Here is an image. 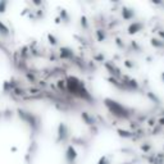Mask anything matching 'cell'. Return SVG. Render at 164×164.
I'll return each instance as SVG.
<instances>
[{"label":"cell","instance_id":"1","mask_svg":"<svg viewBox=\"0 0 164 164\" xmlns=\"http://www.w3.org/2000/svg\"><path fill=\"white\" fill-rule=\"evenodd\" d=\"M65 85H67V91L69 94L80 97L82 100H87V101L92 100V96H91L90 91L87 90L86 85L80 78L74 77V76H69V77L65 80Z\"/></svg>","mask_w":164,"mask_h":164},{"label":"cell","instance_id":"2","mask_svg":"<svg viewBox=\"0 0 164 164\" xmlns=\"http://www.w3.org/2000/svg\"><path fill=\"white\" fill-rule=\"evenodd\" d=\"M104 105L109 110V113L113 114L115 118L119 119H129L132 117V110L129 108H127L126 105H123L122 103H119L114 99L110 97H105L104 99Z\"/></svg>","mask_w":164,"mask_h":164},{"label":"cell","instance_id":"3","mask_svg":"<svg viewBox=\"0 0 164 164\" xmlns=\"http://www.w3.org/2000/svg\"><path fill=\"white\" fill-rule=\"evenodd\" d=\"M18 114H19V117L23 119L26 123H28L34 129L39 128L40 123H39V117H37V115L32 114V113H30V112H26V110H23V109H19V110H18Z\"/></svg>","mask_w":164,"mask_h":164},{"label":"cell","instance_id":"4","mask_svg":"<svg viewBox=\"0 0 164 164\" xmlns=\"http://www.w3.org/2000/svg\"><path fill=\"white\" fill-rule=\"evenodd\" d=\"M144 28H145V23L143 21H132L127 27V34L134 36V35L138 34V32L144 31Z\"/></svg>","mask_w":164,"mask_h":164},{"label":"cell","instance_id":"5","mask_svg":"<svg viewBox=\"0 0 164 164\" xmlns=\"http://www.w3.org/2000/svg\"><path fill=\"white\" fill-rule=\"evenodd\" d=\"M57 136H58V138H57L58 143H60V141L63 143V141L68 140V137H69V128L64 122L59 123L58 129H57Z\"/></svg>","mask_w":164,"mask_h":164},{"label":"cell","instance_id":"6","mask_svg":"<svg viewBox=\"0 0 164 164\" xmlns=\"http://www.w3.org/2000/svg\"><path fill=\"white\" fill-rule=\"evenodd\" d=\"M65 160H67L68 164H73L76 162V159H77L78 157V152L77 150H76V148L73 145H68L67 149H65Z\"/></svg>","mask_w":164,"mask_h":164},{"label":"cell","instance_id":"7","mask_svg":"<svg viewBox=\"0 0 164 164\" xmlns=\"http://www.w3.org/2000/svg\"><path fill=\"white\" fill-rule=\"evenodd\" d=\"M122 82H123V86H124L126 90L136 91V90L140 89V85H138L137 80H135V78H131V77H127V76H123Z\"/></svg>","mask_w":164,"mask_h":164},{"label":"cell","instance_id":"8","mask_svg":"<svg viewBox=\"0 0 164 164\" xmlns=\"http://www.w3.org/2000/svg\"><path fill=\"white\" fill-rule=\"evenodd\" d=\"M104 65H105V68L109 71V73L112 74V77L118 78V80L122 77V73H121V71H119V68H117L112 62H104Z\"/></svg>","mask_w":164,"mask_h":164},{"label":"cell","instance_id":"9","mask_svg":"<svg viewBox=\"0 0 164 164\" xmlns=\"http://www.w3.org/2000/svg\"><path fill=\"white\" fill-rule=\"evenodd\" d=\"M74 57V51L68 46H62L59 49V58L63 60H71Z\"/></svg>","mask_w":164,"mask_h":164},{"label":"cell","instance_id":"10","mask_svg":"<svg viewBox=\"0 0 164 164\" xmlns=\"http://www.w3.org/2000/svg\"><path fill=\"white\" fill-rule=\"evenodd\" d=\"M121 16L124 21H132L136 17V12H135V9L131 7H123L121 10Z\"/></svg>","mask_w":164,"mask_h":164},{"label":"cell","instance_id":"11","mask_svg":"<svg viewBox=\"0 0 164 164\" xmlns=\"http://www.w3.org/2000/svg\"><path fill=\"white\" fill-rule=\"evenodd\" d=\"M150 45L154 49H159V50H164V41L159 37H151L150 39Z\"/></svg>","mask_w":164,"mask_h":164},{"label":"cell","instance_id":"12","mask_svg":"<svg viewBox=\"0 0 164 164\" xmlns=\"http://www.w3.org/2000/svg\"><path fill=\"white\" fill-rule=\"evenodd\" d=\"M117 134L121 137H123V138H132L135 136L134 131H127V129H121V128L117 129Z\"/></svg>","mask_w":164,"mask_h":164},{"label":"cell","instance_id":"13","mask_svg":"<svg viewBox=\"0 0 164 164\" xmlns=\"http://www.w3.org/2000/svg\"><path fill=\"white\" fill-rule=\"evenodd\" d=\"M95 35H96V40L99 41V42H103V41L106 40V32L103 28H97L95 31Z\"/></svg>","mask_w":164,"mask_h":164},{"label":"cell","instance_id":"14","mask_svg":"<svg viewBox=\"0 0 164 164\" xmlns=\"http://www.w3.org/2000/svg\"><path fill=\"white\" fill-rule=\"evenodd\" d=\"M81 118H82V121H83L86 124H94V123H95L92 115L89 114L87 112H82V113H81Z\"/></svg>","mask_w":164,"mask_h":164},{"label":"cell","instance_id":"15","mask_svg":"<svg viewBox=\"0 0 164 164\" xmlns=\"http://www.w3.org/2000/svg\"><path fill=\"white\" fill-rule=\"evenodd\" d=\"M146 96L149 97V100H151L154 104H162L160 99L157 96V94H155V92H152V91H148V92H146Z\"/></svg>","mask_w":164,"mask_h":164},{"label":"cell","instance_id":"16","mask_svg":"<svg viewBox=\"0 0 164 164\" xmlns=\"http://www.w3.org/2000/svg\"><path fill=\"white\" fill-rule=\"evenodd\" d=\"M0 35H2V36H5V37H8V36L10 35V31H9L8 26L4 25L2 21H0Z\"/></svg>","mask_w":164,"mask_h":164},{"label":"cell","instance_id":"17","mask_svg":"<svg viewBox=\"0 0 164 164\" xmlns=\"http://www.w3.org/2000/svg\"><path fill=\"white\" fill-rule=\"evenodd\" d=\"M59 16H60L59 18H60L62 22H69V16H68V13H67V10H65V9H62L60 10Z\"/></svg>","mask_w":164,"mask_h":164},{"label":"cell","instance_id":"18","mask_svg":"<svg viewBox=\"0 0 164 164\" xmlns=\"http://www.w3.org/2000/svg\"><path fill=\"white\" fill-rule=\"evenodd\" d=\"M48 40H49V44H50V45H53V46H57L58 44H59V40L54 35H51V34L48 35Z\"/></svg>","mask_w":164,"mask_h":164},{"label":"cell","instance_id":"19","mask_svg":"<svg viewBox=\"0 0 164 164\" xmlns=\"http://www.w3.org/2000/svg\"><path fill=\"white\" fill-rule=\"evenodd\" d=\"M140 149L143 150L144 152H149V151H151L152 150V145L150 144V143H145V144H143L140 146Z\"/></svg>","mask_w":164,"mask_h":164},{"label":"cell","instance_id":"20","mask_svg":"<svg viewBox=\"0 0 164 164\" xmlns=\"http://www.w3.org/2000/svg\"><path fill=\"white\" fill-rule=\"evenodd\" d=\"M124 65L128 68V69H134V68H136V63L134 62V60H131V59H126L124 60Z\"/></svg>","mask_w":164,"mask_h":164},{"label":"cell","instance_id":"21","mask_svg":"<svg viewBox=\"0 0 164 164\" xmlns=\"http://www.w3.org/2000/svg\"><path fill=\"white\" fill-rule=\"evenodd\" d=\"M80 21H81V26H82V28H85V30L89 28V21H87V18H86L85 16H82Z\"/></svg>","mask_w":164,"mask_h":164},{"label":"cell","instance_id":"22","mask_svg":"<svg viewBox=\"0 0 164 164\" xmlns=\"http://www.w3.org/2000/svg\"><path fill=\"white\" fill-rule=\"evenodd\" d=\"M131 46H132V48L135 49V51H136V53H141V51H143V48H141L136 41H131Z\"/></svg>","mask_w":164,"mask_h":164},{"label":"cell","instance_id":"23","mask_svg":"<svg viewBox=\"0 0 164 164\" xmlns=\"http://www.w3.org/2000/svg\"><path fill=\"white\" fill-rule=\"evenodd\" d=\"M96 164H110V160H109V158H108L106 155H103Z\"/></svg>","mask_w":164,"mask_h":164},{"label":"cell","instance_id":"24","mask_svg":"<svg viewBox=\"0 0 164 164\" xmlns=\"http://www.w3.org/2000/svg\"><path fill=\"white\" fill-rule=\"evenodd\" d=\"M115 45H117L119 49H124V48H126L123 40H122V39H119V37H117V39H115Z\"/></svg>","mask_w":164,"mask_h":164},{"label":"cell","instance_id":"25","mask_svg":"<svg viewBox=\"0 0 164 164\" xmlns=\"http://www.w3.org/2000/svg\"><path fill=\"white\" fill-rule=\"evenodd\" d=\"M9 5V2H0V13H4Z\"/></svg>","mask_w":164,"mask_h":164},{"label":"cell","instance_id":"26","mask_svg":"<svg viewBox=\"0 0 164 164\" xmlns=\"http://www.w3.org/2000/svg\"><path fill=\"white\" fill-rule=\"evenodd\" d=\"M158 37L162 39V40L164 41V30H159V31H158Z\"/></svg>","mask_w":164,"mask_h":164},{"label":"cell","instance_id":"27","mask_svg":"<svg viewBox=\"0 0 164 164\" xmlns=\"http://www.w3.org/2000/svg\"><path fill=\"white\" fill-rule=\"evenodd\" d=\"M157 123H158V126H164V117H160Z\"/></svg>","mask_w":164,"mask_h":164},{"label":"cell","instance_id":"28","mask_svg":"<svg viewBox=\"0 0 164 164\" xmlns=\"http://www.w3.org/2000/svg\"><path fill=\"white\" fill-rule=\"evenodd\" d=\"M148 123H149V126H154V124H155V123H154V121H152V119H151V121H149Z\"/></svg>","mask_w":164,"mask_h":164},{"label":"cell","instance_id":"29","mask_svg":"<svg viewBox=\"0 0 164 164\" xmlns=\"http://www.w3.org/2000/svg\"><path fill=\"white\" fill-rule=\"evenodd\" d=\"M160 78H162V81H163V83H164V72H162V74H160Z\"/></svg>","mask_w":164,"mask_h":164}]
</instances>
